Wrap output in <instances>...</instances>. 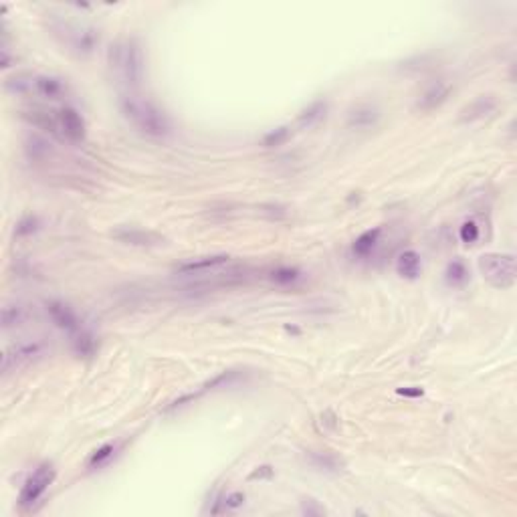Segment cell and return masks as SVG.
<instances>
[{
	"label": "cell",
	"mask_w": 517,
	"mask_h": 517,
	"mask_svg": "<svg viewBox=\"0 0 517 517\" xmlns=\"http://www.w3.org/2000/svg\"><path fill=\"white\" fill-rule=\"evenodd\" d=\"M289 138H291V127H289V125H281V127H275V129L267 132V134L263 136L261 143H263L265 148H279V146H283Z\"/></svg>",
	"instance_id": "cell-24"
},
{
	"label": "cell",
	"mask_w": 517,
	"mask_h": 517,
	"mask_svg": "<svg viewBox=\"0 0 517 517\" xmlns=\"http://www.w3.org/2000/svg\"><path fill=\"white\" fill-rule=\"evenodd\" d=\"M115 457V445H104L99 446L97 451H93L87 461L90 469H101L104 465H107L111 459Z\"/></svg>",
	"instance_id": "cell-25"
},
{
	"label": "cell",
	"mask_w": 517,
	"mask_h": 517,
	"mask_svg": "<svg viewBox=\"0 0 517 517\" xmlns=\"http://www.w3.org/2000/svg\"><path fill=\"white\" fill-rule=\"evenodd\" d=\"M107 67L125 90H138L146 75V55L142 43L134 36H124L111 43L107 49Z\"/></svg>",
	"instance_id": "cell-2"
},
{
	"label": "cell",
	"mask_w": 517,
	"mask_h": 517,
	"mask_svg": "<svg viewBox=\"0 0 517 517\" xmlns=\"http://www.w3.org/2000/svg\"><path fill=\"white\" fill-rule=\"evenodd\" d=\"M36 231V218L33 216H27L18 222L17 227V234H31V232Z\"/></svg>",
	"instance_id": "cell-30"
},
{
	"label": "cell",
	"mask_w": 517,
	"mask_h": 517,
	"mask_svg": "<svg viewBox=\"0 0 517 517\" xmlns=\"http://www.w3.org/2000/svg\"><path fill=\"white\" fill-rule=\"evenodd\" d=\"M95 348H97V344H95V338L91 336L90 332L79 330V332L73 334V350H75L77 356L91 357L95 354Z\"/></svg>",
	"instance_id": "cell-21"
},
{
	"label": "cell",
	"mask_w": 517,
	"mask_h": 517,
	"mask_svg": "<svg viewBox=\"0 0 517 517\" xmlns=\"http://www.w3.org/2000/svg\"><path fill=\"white\" fill-rule=\"evenodd\" d=\"M302 511H304L305 516H323L325 514V509L316 500L302 501Z\"/></svg>",
	"instance_id": "cell-29"
},
{
	"label": "cell",
	"mask_w": 517,
	"mask_h": 517,
	"mask_svg": "<svg viewBox=\"0 0 517 517\" xmlns=\"http://www.w3.org/2000/svg\"><path fill=\"white\" fill-rule=\"evenodd\" d=\"M325 113H327V104L323 99H316V101H311L305 109L299 111V115H297V127L309 129V127L320 124L321 120L325 118Z\"/></svg>",
	"instance_id": "cell-16"
},
{
	"label": "cell",
	"mask_w": 517,
	"mask_h": 517,
	"mask_svg": "<svg viewBox=\"0 0 517 517\" xmlns=\"http://www.w3.org/2000/svg\"><path fill=\"white\" fill-rule=\"evenodd\" d=\"M45 309H47L49 318L59 330L69 332L71 336L81 330V321L77 318V313L73 311L71 305H67L65 302H59V299H53V302H47Z\"/></svg>",
	"instance_id": "cell-11"
},
{
	"label": "cell",
	"mask_w": 517,
	"mask_h": 517,
	"mask_svg": "<svg viewBox=\"0 0 517 517\" xmlns=\"http://www.w3.org/2000/svg\"><path fill=\"white\" fill-rule=\"evenodd\" d=\"M24 152L31 160H43L51 154V143L41 136H31L24 143Z\"/></svg>",
	"instance_id": "cell-23"
},
{
	"label": "cell",
	"mask_w": 517,
	"mask_h": 517,
	"mask_svg": "<svg viewBox=\"0 0 517 517\" xmlns=\"http://www.w3.org/2000/svg\"><path fill=\"white\" fill-rule=\"evenodd\" d=\"M241 372L239 370H227L222 374H218L216 378H213L211 382H206L202 386V390H213V388H225V386H232L236 380H241Z\"/></svg>",
	"instance_id": "cell-26"
},
{
	"label": "cell",
	"mask_w": 517,
	"mask_h": 517,
	"mask_svg": "<svg viewBox=\"0 0 517 517\" xmlns=\"http://www.w3.org/2000/svg\"><path fill=\"white\" fill-rule=\"evenodd\" d=\"M111 239H115L118 243L129 245V247H160V245H166V236H162L160 232L136 229V227H118L111 231Z\"/></svg>",
	"instance_id": "cell-9"
},
{
	"label": "cell",
	"mask_w": 517,
	"mask_h": 517,
	"mask_svg": "<svg viewBox=\"0 0 517 517\" xmlns=\"http://www.w3.org/2000/svg\"><path fill=\"white\" fill-rule=\"evenodd\" d=\"M29 309L22 304H4L2 307V330H13L29 320Z\"/></svg>",
	"instance_id": "cell-18"
},
{
	"label": "cell",
	"mask_w": 517,
	"mask_h": 517,
	"mask_svg": "<svg viewBox=\"0 0 517 517\" xmlns=\"http://www.w3.org/2000/svg\"><path fill=\"white\" fill-rule=\"evenodd\" d=\"M380 234H382V229L380 227H376V229H370V231L362 232L360 236H357L356 241H354V245H352V253L360 257V259H366V257H370L374 249L378 247V241H380Z\"/></svg>",
	"instance_id": "cell-17"
},
{
	"label": "cell",
	"mask_w": 517,
	"mask_h": 517,
	"mask_svg": "<svg viewBox=\"0 0 517 517\" xmlns=\"http://www.w3.org/2000/svg\"><path fill=\"white\" fill-rule=\"evenodd\" d=\"M231 257L229 255H208V257H198V259H190L186 263H180L176 267V273L180 275H202L214 269L225 267L229 265Z\"/></svg>",
	"instance_id": "cell-13"
},
{
	"label": "cell",
	"mask_w": 517,
	"mask_h": 517,
	"mask_svg": "<svg viewBox=\"0 0 517 517\" xmlns=\"http://www.w3.org/2000/svg\"><path fill=\"white\" fill-rule=\"evenodd\" d=\"M45 352H47V346L41 339H27V341H17L8 346L2 354V374L8 376L10 372H17L20 368L33 364L45 356Z\"/></svg>",
	"instance_id": "cell-6"
},
{
	"label": "cell",
	"mask_w": 517,
	"mask_h": 517,
	"mask_svg": "<svg viewBox=\"0 0 517 517\" xmlns=\"http://www.w3.org/2000/svg\"><path fill=\"white\" fill-rule=\"evenodd\" d=\"M451 91H453V87L446 81H434V83H430L427 90L418 95L416 109L418 111H432V109L441 107L448 99Z\"/></svg>",
	"instance_id": "cell-14"
},
{
	"label": "cell",
	"mask_w": 517,
	"mask_h": 517,
	"mask_svg": "<svg viewBox=\"0 0 517 517\" xmlns=\"http://www.w3.org/2000/svg\"><path fill=\"white\" fill-rule=\"evenodd\" d=\"M269 279H271L275 285L281 287L295 285V283L302 279V271L295 267H277L269 273Z\"/></svg>",
	"instance_id": "cell-22"
},
{
	"label": "cell",
	"mask_w": 517,
	"mask_h": 517,
	"mask_svg": "<svg viewBox=\"0 0 517 517\" xmlns=\"http://www.w3.org/2000/svg\"><path fill=\"white\" fill-rule=\"evenodd\" d=\"M380 107L376 104H356L354 107H350L348 111V118H346V124L352 129H370L380 122Z\"/></svg>",
	"instance_id": "cell-12"
},
{
	"label": "cell",
	"mask_w": 517,
	"mask_h": 517,
	"mask_svg": "<svg viewBox=\"0 0 517 517\" xmlns=\"http://www.w3.org/2000/svg\"><path fill=\"white\" fill-rule=\"evenodd\" d=\"M57 120H59L61 140L81 143L87 138V124H85L83 115L77 109H73V107L57 109Z\"/></svg>",
	"instance_id": "cell-8"
},
{
	"label": "cell",
	"mask_w": 517,
	"mask_h": 517,
	"mask_svg": "<svg viewBox=\"0 0 517 517\" xmlns=\"http://www.w3.org/2000/svg\"><path fill=\"white\" fill-rule=\"evenodd\" d=\"M307 457H309V463L313 465L316 469L325 471V473H339L346 467L344 461L334 453H309Z\"/></svg>",
	"instance_id": "cell-19"
},
{
	"label": "cell",
	"mask_w": 517,
	"mask_h": 517,
	"mask_svg": "<svg viewBox=\"0 0 517 517\" xmlns=\"http://www.w3.org/2000/svg\"><path fill=\"white\" fill-rule=\"evenodd\" d=\"M55 35L61 38L63 45L69 47V51L77 55H90L95 51L97 43H99V35L95 29L85 27V24H75V22H67V20H57L51 24Z\"/></svg>",
	"instance_id": "cell-5"
},
{
	"label": "cell",
	"mask_w": 517,
	"mask_h": 517,
	"mask_svg": "<svg viewBox=\"0 0 517 517\" xmlns=\"http://www.w3.org/2000/svg\"><path fill=\"white\" fill-rule=\"evenodd\" d=\"M469 279H471V273H469V269H467V265H465L461 259H453V261L446 265L445 271L446 285L465 287L469 283Z\"/></svg>",
	"instance_id": "cell-20"
},
{
	"label": "cell",
	"mask_w": 517,
	"mask_h": 517,
	"mask_svg": "<svg viewBox=\"0 0 517 517\" xmlns=\"http://www.w3.org/2000/svg\"><path fill=\"white\" fill-rule=\"evenodd\" d=\"M500 107V101L495 95H479L477 99H473L471 104L459 111V122L461 124H475V122H481L491 118Z\"/></svg>",
	"instance_id": "cell-10"
},
{
	"label": "cell",
	"mask_w": 517,
	"mask_h": 517,
	"mask_svg": "<svg viewBox=\"0 0 517 517\" xmlns=\"http://www.w3.org/2000/svg\"><path fill=\"white\" fill-rule=\"evenodd\" d=\"M400 396H423V388H400Z\"/></svg>",
	"instance_id": "cell-32"
},
{
	"label": "cell",
	"mask_w": 517,
	"mask_h": 517,
	"mask_svg": "<svg viewBox=\"0 0 517 517\" xmlns=\"http://www.w3.org/2000/svg\"><path fill=\"white\" fill-rule=\"evenodd\" d=\"M120 111L143 136L166 138L172 132V122L168 113L156 101L136 91H125L120 95Z\"/></svg>",
	"instance_id": "cell-1"
},
{
	"label": "cell",
	"mask_w": 517,
	"mask_h": 517,
	"mask_svg": "<svg viewBox=\"0 0 517 517\" xmlns=\"http://www.w3.org/2000/svg\"><path fill=\"white\" fill-rule=\"evenodd\" d=\"M459 236H461V241H463L465 245H475L479 241V236H481V231H479V227H477L475 220H465L463 225H461Z\"/></svg>",
	"instance_id": "cell-27"
},
{
	"label": "cell",
	"mask_w": 517,
	"mask_h": 517,
	"mask_svg": "<svg viewBox=\"0 0 517 517\" xmlns=\"http://www.w3.org/2000/svg\"><path fill=\"white\" fill-rule=\"evenodd\" d=\"M479 271L483 279L495 289L516 285V257L511 253H485L479 257Z\"/></svg>",
	"instance_id": "cell-4"
},
{
	"label": "cell",
	"mask_w": 517,
	"mask_h": 517,
	"mask_svg": "<svg viewBox=\"0 0 517 517\" xmlns=\"http://www.w3.org/2000/svg\"><path fill=\"white\" fill-rule=\"evenodd\" d=\"M261 477H271V467H261V469H257V471H253L249 475V479H261Z\"/></svg>",
	"instance_id": "cell-31"
},
{
	"label": "cell",
	"mask_w": 517,
	"mask_h": 517,
	"mask_svg": "<svg viewBox=\"0 0 517 517\" xmlns=\"http://www.w3.org/2000/svg\"><path fill=\"white\" fill-rule=\"evenodd\" d=\"M4 90L15 95H38L43 99H63L67 93V85L63 79L53 75H31L18 73L4 81Z\"/></svg>",
	"instance_id": "cell-3"
},
{
	"label": "cell",
	"mask_w": 517,
	"mask_h": 517,
	"mask_svg": "<svg viewBox=\"0 0 517 517\" xmlns=\"http://www.w3.org/2000/svg\"><path fill=\"white\" fill-rule=\"evenodd\" d=\"M245 503V495L241 491H234V493H229L225 500H222V509L220 511H229V509H236Z\"/></svg>",
	"instance_id": "cell-28"
},
{
	"label": "cell",
	"mask_w": 517,
	"mask_h": 517,
	"mask_svg": "<svg viewBox=\"0 0 517 517\" xmlns=\"http://www.w3.org/2000/svg\"><path fill=\"white\" fill-rule=\"evenodd\" d=\"M423 271V261L416 250H402L396 259V273L404 279H416Z\"/></svg>",
	"instance_id": "cell-15"
},
{
	"label": "cell",
	"mask_w": 517,
	"mask_h": 517,
	"mask_svg": "<svg viewBox=\"0 0 517 517\" xmlns=\"http://www.w3.org/2000/svg\"><path fill=\"white\" fill-rule=\"evenodd\" d=\"M55 477V467L51 463H43L36 467L35 471L29 475V479L24 481L22 489H20V495H18V505L22 509H29L33 507L36 501L45 495V491L53 485Z\"/></svg>",
	"instance_id": "cell-7"
}]
</instances>
